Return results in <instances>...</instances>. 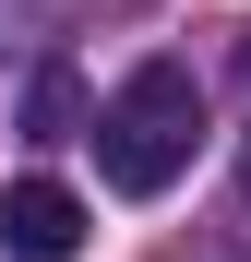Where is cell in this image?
I'll use <instances>...</instances> for the list:
<instances>
[{"label":"cell","mask_w":251,"mask_h":262,"mask_svg":"<svg viewBox=\"0 0 251 262\" xmlns=\"http://www.w3.org/2000/svg\"><path fill=\"white\" fill-rule=\"evenodd\" d=\"M191 155H203V83H191V60H144V72L96 107V167H108V191L156 203Z\"/></svg>","instance_id":"obj_1"},{"label":"cell","mask_w":251,"mask_h":262,"mask_svg":"<svg viewBox=\"0 0 251 262\" xmlns=\"http://www.w3.org/2000/svg\"><path fill=\"white\" fill-rule=\"evenodd\" d=\"M0 262H84V203L60 179H12L0 191Z\"/></svg>","instance_id":"obj_2"},{"label":"cell","mask_w":251,"mask_h":262,"mask_svg":"<svg viewBox=\"0 0 251 262\" xmlns=\"http://www.w3.org/2000/svg\"><path fill=\"white\" fill-rule=\"evenodd\" d=\"M72 72H36V96H24V131H36V143H60V131H72Z\"/></svg>","instance_id":"obj_3"},{"label":"cell","mask_w":251,"mask_h":262,"mask_svg":"<svg viewBox=\"0 0 251 262\" xmlns=\"http://www.w3.org/2000/svg\"><path fill=\"white\" fill-rule=\"evenodd\" d=\"M239 96H251V36H239Z\"/></svg>","instance_id":"obj_4"}]
</instances>
